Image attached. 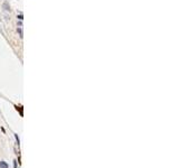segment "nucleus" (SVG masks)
<instances>
[{
  "instance_id": "nucleus-1",
  "label": "nucleus",
  "mask_w": 179,
  "mask_h": 168,
  "mask_svg": "<svg viewBox=\"0 0 179 168\" xmlns=\"http://www.w3.org/2000/svg\"><path fill=\"white\" fill-rule=\"evenodd\" d=\"M0 168H9V165L6 163L5 160H1L0 161Z\"/></svg>"
},
{
  "instance_id": "nucleus-2",
  "label": "nucleus",
  "mask_w": 179,
  "mask_h": 168,
  "mask_svg": "<svg viewBox=\"0 0 179 168\" xmlns=\"http://www.w3.org/2000/svg\"><path fill=\"white\" fill-rule=\"evenodd\" d=\"M14 165H15V168H17V163H16V160L14 161Z\"/></svg>"
}]
</instances>
